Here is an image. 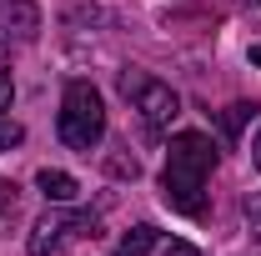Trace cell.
<instances>
[{
	"label": "cell",
	"mask_w": 261,
	"mask_h": 256,
	"mask_svg": "<svg viewBox=\"0 0 261 256\" xmlns=\"http://www.w3.org/2000/svg\"><path fill=\"white\" fill-rule=\"evenodd\" d=\"M211 166H216V146L211 136L201 131H181L171 136V151H166V171H161V201L176 216H206V181H211Z\"/></svg>",
	"instance_id": "cell-1"
},
{
	"label": "cell",
	"mask_w": 261,
	"mask_h": 256,
	"mask_svg": "<svg viewBox=\"0 0 261 256\" xmlns=\"http://www.w3.org/2000/svg\"><path fill=\"white\" fill-rule=\"evenodd\" d=\"M56 136H61L70 151L91 156L100 141H106V100L91 81H70L61 96V116H56Z\"/></svg>",
	"instance_id": "cell-2"
},
{
	"label": "cell",
	"mask_w": 261,
	"mask_h": 256,
	"mask_svg": "<svg viewBox=\"0 0 261 256\" xmlns=\"http://www.w3.org/2000/svg\"><path fill=\"white\" fill-rule=\"evenodd\" d=\"M121 96L136 100V116H141V131L151 136V141H161L171 121H176V111H181V100L176 91L156 81V75H141V70H121Z\"/></svg>",
	"instance_id": "cell-3"
},
{
	"label": "cell",
	"mask_w": 261,
	"mask_h": 256,
	"mask_svg": "<svg viewBox=\"0 0 261 256\" xmlns=\"http://www.w3.org/2000/svg\"><path fill=\"white\" fill-rule=\"evenodd\" d=\"M100 236V216L96 211H45L40 221L31 226V241L25 251L31 256H56L75 241H96Z\"/></svg>",
	"instance_id": "cell-4"
},
{
	"label": "cell",
	"mask_w": 261,
	"mask_h": 256,
	"mask_svg": "<svg viewBox=\"0 0 261 256\" xmlns=\"http://www.w3.org/2000/svg\"><path fill=\"white\" fill-rule=\"evenodd\" d=\"M116 256H201V251L191 241L161 231V226H130L121 236V246H116Z\"/></svg>",
	"instance_id": "cell-5"
},
{
	"label": "cell",
	"mask_w": 261,
	"mask_h": 256,
	"mask_svg": "<svg viewBox=\"0 0 261 256\" xmlns=\"http://www.w3.org/2000/svg\"><path fill=\"white\" fill-rule=\"evenodd\" d=\"M0 35L35 40L40 35V10H35L31 0H0Z\"/></svg>",
	"instance_id": "cell-6"
},
{
	"label": "cell",
	"mask_w": 261,
	"mask_h": 256,
	"mask_svg": "<svg viewBox=\"0 0 261 256\" xmlns=\"http://www.w3.org/2000/svg\"><path fill=\"white\" fill-rule=\"evenodd\" d=\"M35 186H40V196H45V201H56V206H65V201H75V196H81L75 176H65V171H50V166L35 176Z\"/></svg>",
	"instance_id": "cell-7"
},
{
	"label": "cell",
	"mask_w": 261,
	"mask_h": 256,
	"mask_svg": "<svg viewBox=\"0 0 261 256\" xmlns=\"http://www.w3.org/2000/svg\"><path fill=\"white\" fill-rule=\"evenodd\" d=\"M251 116H256V106H246V100H236V106H226V116H221V126H226V136H231V141L241 136V126H246Z\"/></svg>",
	"instance_id": "cell-8"
},
{
	"label": "cell",
	"mask_w": 261,
	"mask_h": 256,
	"mask_svg": "<svg viewBox=\"0 0 261 256\" xmlns=\"http://www.w3.org/2000/svg\"><path fill=\"white\" fill-rule=\"evenodd\" d=\"M10 96H15V81H10V61L0 56V116L10 111Z\"/></svg>",
	"instance_id": "cell-9"
},
{
	"label": "cell",
	"mask_w": 261,
	"mask_h": 256,
	"mask_svg": "<svg viewBox=\"0 0 261 256\" xmlns=\"http://www.w3.org/2000/svg\"><path fill=\"white\" fill-rule=\"evenodd\" d=\"M246 221H251V236L261 241V191L251 196V201H246Z\"/></svg>",
	"instance_id": "cell-10"
},
{
	"label": "cell",
	"mask_w": 261,
	"mask_h": 256,
	"mask_svg": "<svg viewBox=\"0 0 261 256\" xmlns=\"http://www.w3.org/2000/svg\"><path fill=\"white\" fill-rule=\"evenodd\" d=\"M20 136H25V131L15 126V121H0V151H5V146H20Z\"/></svg>",
	"instance_id": "cell-11"
},
{
	"label": "cell",
	"mask_w": 261,
	"mask_h": 256,
	"mask_svg": "<svg viewBox=\"0 0 261 256\" xmlns=\"http://www.w3.org/2000/svg\"><path fill=\"white\" fill-rule=\"evenodd\" d=\"M5 211H15V186H10V181H0V216H5Z\"/></svg>",
	"instance_id": "cell-12"
},
{
	"label": "cell",
	"mask_w": 261,
	"mask_h": 256,
	"mask_svg": "<svg viewBox=\"0 0 261 256\" xmlns=\"http://www.w3.org/2000/svg\"><path fill=\"white\" fill-rule=\"evenodd\" d=\"M251 161H256V171H261V131H256V141H251Z\"/></svg>",
	"instance_id": "cell-13"
}]
</instances>
